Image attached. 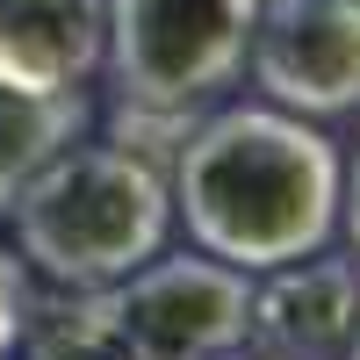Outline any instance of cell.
I'll return each instance as SVG.
<instances>
[{"label":"cell","instance_id":"4fadbf2b","mask_svg":"<svg viewBox=\"0 0 360 360\" xmlns=\"http://www.w3.org/2000/svg\"><path fill=\"white\" fill-rule=\"evenodd\" d=\"M101 360H130V353H101Z\"/></svg>","mask_w":360,"mask_h":360},{"label":"cell","instance_id":"8fae6325","mask_svg":"<svg viewBox=\"0 0 360 360\" xmlns=\"http://www.w3.org/2000/svg\"><path fill=\"white\" fill-rule=\"evenodd\" d=\"M346 360H360V317H353V339H346Z\"/></svg>","mask_w":360,"mask_h":360},{"label":"cell","instance_id":"6da1fadb","mask_svg":"<svg viewBox=\"0 0 360 360\" xmlns=\"http://www.w3.org/2000/svg\"><path fill=\"white\" fill-rule=\"evenodd\" d=\"M173 217L188 224L195 252L274 274L310 259L339 231V152L317 123L288 108H217L173 152Z\"/></svg>","mask_w":360,"mask_h":360},{"label":"cell","instance_id":"ba28073f","mask_svg":"<svg viewBox=\"0 0 360 360\" xmlns=\"http://www.w3.org/2000/svg\"><path fill=\"white\" fill-rule=\"evenodd\" d=\"M86 130V94H8L0 86V224H8L15 195L37 180L65 144Z\"/></svg>","mask_w":360,"mask_h":360},{"label":"cell","instance_id":"8992f818","mask_svg":"<svg viewBox=\"0 0 360 360\" xmlns=\"http://www.w3.org/2000/svg\"><path fill=\"white\" fill-rule=\"evenodd\" d=\"M353 317H360V266L310 252L259 274L245 339H259V353L274 360H332L353 339Z\"/></svg>","mask_w":360,"mask_h":360},{"label":"cell","instance_id":"30bf717a","mask_svg":"<svg viewBox=\"0 0 360 360\" xmlns=\"http://www.w3.org/2000/svg\"><path fill=\"white\" fill-rule=\"evenodd\" d=\"M339 224H346L353 252H360V159H353V166H339Z\"/></svg>","mask_w":360,"mask_h":360},{"label":"cell","instance_id":"7c38bea8","mask_svg":"<svg viewBox=\"0 0 360 360\" xmlns=\"http://www.w3.org/2000/svg\"><path fill=\"white\" fill-rule=\"evenodd\" d=\"M224 360H274V353H245V346H238V353H224Z\"/></svg>","mask_w":360,"mask_h":360},{"label":"cell","instance_id":"3957f363","mask_svg":"<svg viewBox=\"0 0 360 360\" xmlns=\"http://www.w3.org/2000/svg\"><path fill=\"white\" fill-rule=\"evenodd\" d=\"M259 0H101V65L123 108L195 115L245 72Z\"/></svg>","mask_w":360,"mask_h":360},{"label":"cell","instance_id":"52a82bcc","mask_svg":"<svg viewBox=\"0 0 360 360\" xmlns=\"http://www.w3.org/2000/svg\"><path fill=\"white\" fill-rule=\"evenodd\" d=\"M101 0H0V86L8 94H79L101 65Z\"/></svg>","mask_w":360,"mask_h":360},{"label":"cell","instance_id":"277c9868","mask_svg":"<svg viewBox=\"0 0 360 360\" xmlns=\"http://www.w3.org/2000/svg\"><path fill=\"white\" fill-rule=\"evenodd\" d=\"M108 346L130 360H224L252 346V274L209 252H159L115 288H101Z\"/></svg>","mask_w":360,"mask_h":360},{"label":"cell","instance_id":"9c48e42d","mask_svg":"<svg viewBox=\"0 0 360 360\" xmlns=\"http://www.w3.org/2000/svg\"><path fill=\"white\" fill-rule=\"evenodd\" d=\"M29 317H37V303H29V266L15 252H0V360H15L29 346Z\"/></svg>","mask_w":360,"mask_h":360},{"label":"cell","instance_id":"7a4b0ae2","mask_svg":"<svg viewBox=\"0 0 360 360\" xmlns=\"http://www.w3.org/2000/svg\"><path fill=\"white\" fill-rule=\"evenodd\" d=\"M22 266L65 295H101L166 252L173 188L166 166L123 144H65L8 209Z\"/></svg>","mask_w":360,"mask_h":360},{"label":"cell","instance_id":"5b68a950","mask_svg":"<svg viewBox=\"0 0 360 360\" xmlns=\"http://www.w3.org/2000/svg\"><path fill=\"white\" fill-rule=\"evenodd\" d=\"M245 65L303 123L360 108V0H259Z\"/></svg>","mask_w":360,"mask_h":360}]
</instances>
